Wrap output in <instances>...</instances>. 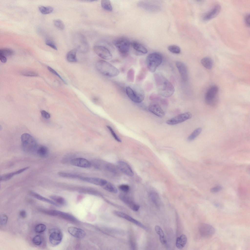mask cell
Segmentation results:
<instances>
[{"label": "cell", "mask_w": 250, "mask_h": 250, "mask_svg": "<svg viewBox=\"0 0 250 250\" xmlns=\"http://www.w3.org/2000/svg\"><path fill=\"white\" fill-rule=\"evenodd\" d=\"M154 76L159 94L165 97L171 96L175 91L174 87L172 83L160 73H156Z\"/></svg>", "instance_id": "6da1fadb"}, {"label": "cell", "mask_w": 250, "mask_h": 250, "mask_svg": "<svg viewBox=\"0 0 250 250\" xmlns=\"http://www.w3.org/2000/svg\"><path fill=\"white\" fill-rule=\"evenodd\" d=\"M95 66L96 69L99 73L107 76L114 77L119 73V71L117 68L104 60L98 61Z\"/></svg>", "instance_id": "7a4b0ae2"}, {"label": "cell", "mask_w": 250, "mask_h": 250, "mask_svg": "<svg viewBox=\"0 0 250 250\" xmlns=\"http://www.w3.org/2000/svg\"><path fill=\"white\" fill-rule=\"evenodd\" d=\"M21 146L23 150L28 153H34L38 146L34 137L26 133L23 134L21 137Z\"/></svg>", "instance_id": "3957f363"}, {"label": "cell", "mask_w": 250, "mask_h": 250, "mask_svg": "<svg viewBox=\"0 0 250 250\" xmlns=\"http://www.w3.org/2000/svg\"><path fill=\"white\" fill-rule=\"evenodd\" d=\"M163 58L162 55L157 52L149 54L146 59L147 68L151 72H155L157 67L162 63Z\"/></svg>", "instance_id": "277c9868"}, {"label": "cell", "mask_w": 250, "mask_h": 250, "mask_svg": "<svg viewBox=\"0 0 250 250\" xmlns=\"http://www.w3.org/2000/svg\"><path fill=\"white\" fill-rule=\"evenodd\" d=\"M113 44L122 55L125 56L127 55L131 45L128 39L124 37L118 38L114 41Z\"/></svg>", "instance_id": "5b68a950"}, {"label": "cell", "mask_w": 250, "mask_h": 250, "mask_svg": "<svg viewBox=\"0 0 250 250\" xmlns=\"http://www.w3.org/2000/svg\"><path fill=\"white\" fill-rule=\"evenodd\" d=\"M218 91V87L215 85L212 86L208 89L205 97V101L208 104L213 106L217 104Z\"/></svg>", "instance_id": "8992f818"}, {"label": "cell", "mask_w": 250, "mask_h": 250, "mask_svg": "<svg viewBox=\"0 0 250 250\" xmlns=\"http://www.w3.org/2000/svg\"><path fill=\"white\" fill-rule=\"evenodd\" d=\"M126 92L128 97L135 103H141L144 99V93L143 91L141 89L135 90L130 86H128L126 87Z\"/></svg>", "instance_id": "52a82bcc"}, {"label": "cell", "mask_w": 250, "mask_h": 250, "mask_svg": "<svg viewBox=\"0 0 250 250\" xmlns=\"http://www.w3.org/2000/svg\"><path fill=\"white\" fill-rule=\"evenodd\" d=\"M93 50L98 56L103 59L109 60L112 58V55L110 51L104 46L95 45L94 46Z\"/></svg>", "instance_id": "ba28073f"}, {"label": "cell", "mask_w": 250, "mask_h": 250, "mask_svg": "<svg viewBox=\"0 0 250 250\" xmlns=\"http://www.w3.org/2000/svg\"><path fill=\"white\" fill-rule=\"evenodd\" d=\"M199 230L201 235L205 238L211 237L215 232V229L213 227L207 223L201 225L199 227Z\"/></svg>", "instance_id": "9c48e42d"}, {"label": "cell", "mask_w": 250, "mask_h": 250, "mask_svg": "<svg viewBox=\"0 0 250 250\" xmlns=\"http://www.w3.org/2000/svg\"><path fill=\"white\" fill-rule=\"evenodd\" d=\"M191 114L187 112L180 114L175 117L167 120L166 123L169 125H173L179 123L191 118Z\"/></svg>", "instance_id": "30bf717a"}, {"label": "cell", "mask_w": 250, "mask_h": 250, "mask_svg": "<svg viewBox=\"0 0 250 250\" xmlns=\"http://www.w3.org/2000/svg\"><path fill=\"white\" fill-rule=\"evenodd\" d=\"M50 232L49 240L50 243L54 246L60 244L62 238L61 232L57 229H53L50 231Z\"/></svg>", "instance_id": "8fae6325"}, {"label": "cell", "mask_w": 250, "mask_h": 250, "mask_svg": "<svg viewBox=\"0 0 250 250\" xmlns=\"http://www.w3.org/2000/svg\"><path fill=\"white\" fill-rule=\"evenodd\" d=\"M148 110L151 113L159 117H162L165 115L164 112L156 101H153L150 104Z\"/></svg>", "instance_id": "7c38bea8"}, {"label": "cell", "mask_w": 250, "mask_h": 250, "mask_svg": "<svg viewBox=\"0 0 250 250\" xmlns=\"http://www.w3.org/2000/svg\"><path fill=\"white\" fill-rule=\"evenodd\" d=\"M120 199L132 210L136 211L139 209L140 207L135 203L129 197L123 194L119 195Z\"/></svg>", "instance_id": "4fadbf2b"}, {"label": "cell", "mask_w": 250, "mask_h": 250, "mask_svg": "<svg viewBox=\"0 0 250 250\" xmlns=\"http://www.w3.org/2000/svg\"><path fill=\"white\" fill-rule=\"evenodd\" d=\"M70 163L73 166L84 168H89L91 166V164L89 161L82 158H74L71 160Z\"/></svg>", "instance_id": "5bb4252c"}, {"label": "cell", "mask_w": 250, "mask_h": 250, "mask_svg": "<svg viewBox=\"0 0 250 250\" xmlns=\"http://www.w3.org/2000/svg\"><path fill=\"white\" fill-rule=\"evenodd\" d=\"M221 9L220 5L216 4L203 16V18L205 20L211 19L217 16L220 12Z\"/></svg>", "instance_id": "9a60e30c"}, {"label": "cell", "mask_w": 250, "mask_h": 250, "mask_svg": "<svg viewBox=\"0 0 250 250\" xmlns=\"http://www.w3.org/2000/svg\"><path fill=\"white\" fill-rule=\"evenodd\" d=\"M80 180L89 183L103 187L107 182L106 180L98 177H80Z\"/></svg>", "instance_id": "2e32d148"}, {"label": "cell", "mask_w": 250, "mask_h": 250, "mask_svg": "<svg viewBox=\"0 0 250 250\" xmlns=\"http://www.w3.org/2000/svg\"><path fill=\"white\" fill-rule=\"evenodd\" d=\"M113 212L117 216L124 219L143 228L146 229L145 227L141 222L128 215L118 211H115Z\"/></svg>", "instance_id": "e0dca14e"}, {"label": "cell", "mask_w": 250, "mask_h": 250, "mask_svg": "<svg viewBox=\"0 0 250 250\" xmlns=\"http://www.w3.org/2000/svg\"><path fill=\"white\" fill-rule=\"evenodd\" d=\"M117 165L118 169L125 174L130 177L133 176L134 172L132 169L126 163L119 161L118 162Z\"/></svg>", "instance_id": "ac0fdd59"}, {"label": "cell", "mask_w": 250, "mask_h": 250, "mask_svg": "<svg viewBox=\"0 0 250 250\" xmlns=\"http://www.w3.org/2000/svg\"><path fill=\"white\" fill-rule=\"evenodd\" d=\"M176 64L182 80L184 81H187L188 79V73L186 65L180 61L176 62Z\"/></svg>", "instance_id": "d6986e66"}, {"label": "cell", "mask_w": 250, "mask_h": 250, "mask_svg": "<svg viewBox=\"0 0 250 250\" xmlns=\"http://www.w3.org/2000/svg\"><path fill=\"white\" fill-rule=\"evenodd\" d=\"M68 232L73 236L78 238H82L85 236V232L82 229L74 227H70L68 229Z\"/></svg>", "instance_id": "ffe728a7"}, {"label": "cell", "mask_w": 250, "mask_h": 250, "mask_svg": "<svg viewBox=\"0 0 250 250\" xmlns=\"http://www.w3.org/2000/svg\"><path fill=\"white\" fill-rule=\"evenodd\" d=\"M29 168V167H26L18 170L3 175L0 177V181H4L8 180L15 175L21 173L28 169Z\"/></svg>", "instance_id": "44dd1931"}, {"label": "cell", "mask_w": 250, "mask_h": 250, "mask_svg": "<svg viewBox=\"0 0 250 250\" xmlns=\"http://www.w3.org/2000/svg\"><path fill=\"white\" fill-rule=\"evenodd\" d=\"M30 193L31 196L39 200L50 203L57 207L60 206L56 202L46 198L35 192L31 191Z\"/></svg>", "instance_id": "7402d4cb"}, {"label": "cell", "mask_w": 250, "mask_h": 250, "mask_svg": "<svg viewBox=\"0 0 250 250\" xmlns=\"http://www.w3.org/2000/svg\"><path fill=\"white\" fill-rule=\"evenodd\" d=\"M131 45L134 50L139 53L145 54L148 52L147 50L145 47L137 42H133L131 43Z\"/></svg>", "instance_id": "603a6c76"}, {"label": "cell", "mask_w": 250, "mask_h": 250, "mask_svg": "<svg viewBox=\"0 0 250 250\" xmlns=\"http://www.w3.org/2000/svg\"><path fill=\"white\" fill-rule=\"evenodd\" d=\"M187 240L186 236L184 234H182L178 237L177 239L176 242V247L178 249H182L186 245Z\"/></svg>", "instance_id": "cb8c5ba5"}, {"label": "cell", "mask_w": 250, "mask_h": 250, "mask_svg": "<svg viewBox=\"0 0 250 250\" xmlns=\"http://www.w3.org/2000/svg\"><path fill=\"white\" fill-rule=\"evenodd\" d=\"M34 153L40 157H44L47 155L48 153V149L45 146H38Z\"/></svg>", "instance_id": "d4e9b609"}, {"label": "cell", "mask_w": 250, "mask_h": 250, "mask_svg": "<svg viewBox=\"0 0 250 250\" xmlns=\"http://www.w3.org/2000/svg\"><path fill=\"white\" fill-rule=\"evenodd\" d=\"M77 49H73L67 53L66 55V59L69 62H77V60L76 57V54Z\"/></svg>", "instance_id": "484cf974"}, {"label": "cell", "mask_w": 250, "mask_h": 250, "mask_svg": "<svg viewBox=\"0 0 250 250\" xmlns=\"http://www.w3.org/2000/svg\"><path fill=\"white\" fill-rule=\"evenodd\" d=\"M156 232L159 235V240L160 242L163 244L165 245L167 243V240L165 238L164 232L161 228L158 225H156L155 227Z\"/></svg>", "instance_id": "4316f807"}, {"label": "cell", "mask_w": 250, "mask_h": 250, "mask_svg": "<svg viewBox=\"0 0 250 250\" xmlns=\"http://www.w3.org/2000/svg\"><path fill=\"white\" fill-rule=\"evenodd\" d=\"M200 62L205 68L208 69H211L212 67L213 62L212 60L208 57H205L201 59Z\"/></svg>", "instance_id": "83f0119b"}, {"label": "cell", "mask_w": 250, "mask_h": 250, "mask_svg": "<svg viewBox=\"0 0 250 250\" xmlns=\"http://www.w3.org/2000/svg\"><path fill=\"white\" fill-rule=\"evenodd\" d=\"M105 190L110 192L116 193L117 192V190L115 187L111 183L107 181L103 187Z\"/></svg>", "instance_id": "f1b7e54d"}, {"label": "cell", "mask_w": 250, "mask_h": 250, "mask_svg": "<svg viewBox=\"0 0 250 250\" xmlns=\"http://www.w3.org/2000/svg\"><path fill=\"white\" fill-rule=\"evenodd\" d=\"M202 131L201 127H198L195 129L188 137L189 141H192L195 139L201 133Z\"/></svg>", "instance_id": "f546056e"}, {"label": "cell", "mask_w": 250, "mask_h": 250, "mask_svg": "<svg viewBox=\"0 0 250 250\" xmlns=\"http://www.w3.org/2000/svg\"><path fill=\"white\" fill-rule=\"evenodd\" d=\"M39 9L40 12L44 14L50 13L53 10V8L50 6H41L39 7Z\"/></svg>", "instance_id": "4dcf8cb0"}, {"label": "cell", "mask_w": 250, "mask_h": 250, "mask_svg": "<svg viewBox=\"0 0 250 250\" xmlns=\"http://www.w3.org/2000/svg\"><path fill=\"white\" fill-rule=\"evenodd\" d=\"M101 5L102 8L106 10L110 11L112 10V7L110 2L109 0H102Z\"/></svg>", "instance_id": "1f68e13d"}, {"label": "cell", "mask_w": 250, "mask_h": 250, "mask_svg": "<svg viewBox=\"0 0 250 250\" xmlns=\"http://www.w3.org/2000/svg\"><path fill=\"white\" fill-rule=\"evenodd\" d=\"M50 198L55 201L59 205H64L65 204L66 201L63 198L57 196L52 195L50 197Z\"/></svg>", "instance_id": "d6a6232c"}, {"label": "cell", "mask_w": 250, "mask_h": 250, "mask_svg": "<svg viewBox=\"0 0 250 250\" xmlns=\"http://www.w3.org/2000/svg\"><path fill=\"white\" fill-rule=\"evenodd\" d=\"M14 52L12 49L8 48H4L0 50V54L6 57L10 56L13 55Z\"/></svg>", "instance_id": "836d02e7"}, {"label": "cell", "mask_w": 250, "mask_h": 250, "mask_svg": "<svg viewBox=\"0 0 250 250\" xmlns=\"http://www.w3.org/2000/svg\"><path fill=\"white\" fill-rule=\"evenodd\" d=\"M146 70L145 68H143L141 69L140 72L136 77L137 81L140 82L143 80L145 78L146 74Z\"/></svg>", "instance_id": "e575fe53"}, {"label": "cell", "mask_w": 250, "mask_h": 250, "mask_svg": "<svg viewBox=\"0 0 250 250\" xmlns=\"http://www.w3.org/2000/svg\"><path fill=\"white\" fill-rule=\"evenodd\" d=\"M127 79L129 82L133 83L135 78V71L132 68L130 69L128 71L127 74Z\"/></svg>", "instance_id": "d590c367"}, {"label": "cell", "mask_w": 250, "mask_h": 250, "mask_svg": "<svg viewBox=\"0 0 250 250\" xmlns=\"http://www.w3.org/2000/svg\"><path fill=\"white\" fill-rule=\"evenodd\" d=\"M58 174L61 177H63L73 178H79V176L76 175L64 172H59Z\"/></svg>", "instance_id": "8d00e7d4"}, {"label": "cell", "mask_w": 250, "mask_h": 250, "mask_svg": "<svg viewBox=\"0 0 250 250\" xmlns=\"http://www.w3.org/2000/svg\"><path fill=\"white\" fill-rule=\"evenodd\" d=\"M168 49L170 52L175 54H179L181 52L180 47L178 46L175 45H170L168 47Z\"/></svg>", "instance_id": "74e56055"}, {"label": "cell", "mask_w": 250, "mask_h": 250, "mask_svg": "<svg viewBox=\"0 0 250 250\" xmlns=\"http://www.w3.org/2000/svg\"><path fill=\"white\" fill-rule=\"evenodd\" d=\"M55 26L58 29L62 30L65 28L64 24L63 21L60 19H56L53 21Z\"/></svg>", "instance_id": "f35d334b"}, {"label": "cell", "mask_w": 250, "mask_h": 250, "mask_svg": "<svg viewBox=\"0 0 250 250\" xmlns=\"http://www.w3.org/2000/svg\"><path fill=\"white\" fill-rule=\"evenodd\" d=\"M46 229V226L45 224H40L35 226L34 228V230L36 232L40 233L44 231Z\"/></svg>", "instance_id": "ab89813d"}, {"label": "cell", "mask_w": 250, "mask_h": 250, "mask_svg": "<svg viewBox=\"0 0 250 250\" xmlns=\"http://www.w3.org/2000/svg\"><path fill=\"white\" fill-rule=\"evenodd\" d=\"M32 240L33 243L35 245L39 246L41 245L43 239L41 236L37 235L34 237Z\"/></svg>", "instance_id": "60d3db41"}, {"label": "cell", "mask_w": 250, "mask_h": 250, "mask_svg": "<svg viewBox=\"0 0 250 250\" xmlns=\"http://www.w3.org/2000/svg\"><path fill=\"white\" fill-rule=\"evenodd\" d=\"M149 196L153 202L156 205H158L159 198L157 194L155 192H152L150 193Z\"/></svg>", "instance_id": "b9f144b4"}, {"label": "cell", "mask_w": 250, "mask_h": 250, "mask_svg": "<svg viewBox=\"0 0 250 250\" xmlns=\"http://www.w3.org/2000/svg\"><path fill=\"white\" fill-rule=\"evenodd\" d=\"M23 75L29 76H37L38 74L36 72L31 71H25L21 73Z\"/></svg>", "instance_id": "7bdbcfd3"}, {"label": "cell", "mask_w": 250, "mask_h": 250, "mask_svg": "<svg viewBox=\"0 0 250 250\" xmlns=\"http://www.w3.org/2000/svg\"><path fill=\"white\" fill-rule=\"evenodd\" d=\"M107 127L110 131L111 134H112L115 139L118 142H121V140L115 133L112 128L109 125H107Z\"/></svg>", "instance_id": "ee69618b"}, {"label": "cell", "mask_w": 250, "mask_h": 250, "mask_svg": "<svg viewBox=\"0 0 250 250\" xmlns=\"http://www.w3.org/2000/svg\"><path fill=\"white\" fill-rule=\"evenodd\" d=\"M47 68L50 72L58 77L64 84H67V83L65 80L54 69L49 66L47 67Z\"/></svg>", "instance_id": "f6af8a7d"}, {"label": "cell", "mask_w": 250, "mask_h": 250, "mask_svg": "<svg viewBox=\"0 0 250 250\" xmlns=\"http://www.w3.org/2000/svg\"><path fill=\"white\" fill-rule=\"evenodd\" d=\"M8 217L4 214H2L0 215V223L1 225H4L6 224L8 221Z\"/></svg>", "instance_id": "bcb514c9"}, {"label": "cell", "mask_w": 250, "mask_h": 250, "mask_svg": "<svg viewBox=\"0 0 250 250\" xmlns=\"http://www.w3.org/2000/svg\"><path fill=\"white\" fill-rule=\"evenodd\" d=\"M46 44L55 50H57V48L53 42L50 40H47L45 41Z\"/></svg>", "instance_id": "7dc6e473"}, {"label": "cell", "mask_w": 250, "mask_h": 250, "mask_svg": "<svg viewBox=\"0 0 250 250\" xmlns=\"http://www.w3.org/2000/svg\"><path fill=\"white\" fill-rule=\"evenodd\" d=\"M119 188L121 191L125 192H128L130 189L129 186L125 184L121 185L119 186Z\"/></svg>", "instance_id": "c3c4849f"}, {"label": "cell", "mask_w": 250, "mask_h": 250, "mask_svg": "<svg viewBox=\"0 0 250 250\" xmlns=\"http://www.w3.org/2000/svg\"><path fill=\"white\" fill-rule=\"evenodd\" d=\"M149 98L150 100L153 101H156L160 99L159 96L155 94H151Z\"/></svg>", "instance_id": "681fc988"}, {"label": "cell", "mask_w": 250, "mask_h": 250, "mask_svg": "<svg viewBox=\"0 0 250 250\" xmlns=\"http://www.w3.org/2000/svg\"><path fill=\"white\" fill-rule=\"evenodd\" d=\"M222 188L219 186H217L211 188L210 192L213 193H216L220 191Z\"/></svg>", "instance_id": "f907efd6"}, {"label": "cell", "mask_w": 250, "mask_h": 250, "mask_svg": "<svg viewBox=\"0 0 250 250\" xmlns=\"http://www.w3.org/2000/svg\"><path fill=\"white\" fill-rule=\"evenodd\" d=\"M41 112L42 116L44 118L46 119H48L50 118V114L46 111L44 110H42Z\"/></svg>", "instance_id": "816d5d0a"}, {"label": "cell", "mask_w": 250, "mask_h": 250, "mask_svg": "<svg viewBox=\"0 0 250 250\" xmlns=\"http://www.w3.org/2000/svg\"><path fill=\"white\" fill-rule=\"evenodd\" d=\"M19 214L21 218L23 219L25 218L27 216L26 212L24 210H22L20 211L19 213Z\"/></svg>", "instance_id": "f5cc1de1"}, {"label": "cell", "mask_w": 250, "mask_h": 250, "mask_svg": "<svg viewBox=\"0 0 250 250\" xmlns=\"http://www.w3.org/2000/svg\"><path fill=\"white\" fill-rule=\"evenodd\" d=\"M250 14H247L245 18V22L246 25L248 26H250Z\"/></svg>", "instance_id": "db71d44e"}, {"label": "cell", "mask_w": 250, "mask_h": 250, "mask_svg": "<svg viewBox=\"0 0 250 250\" xmlns=\"http://www.w3.org/2000/svg\"><path fill=\"white\" fill-rule=\"evenodd\" d=\"M0 60L3 63H5L7 61L6 57L1 54H0Z\"/></svg>", "instance_id": "11a10c76"}]
</instances>
